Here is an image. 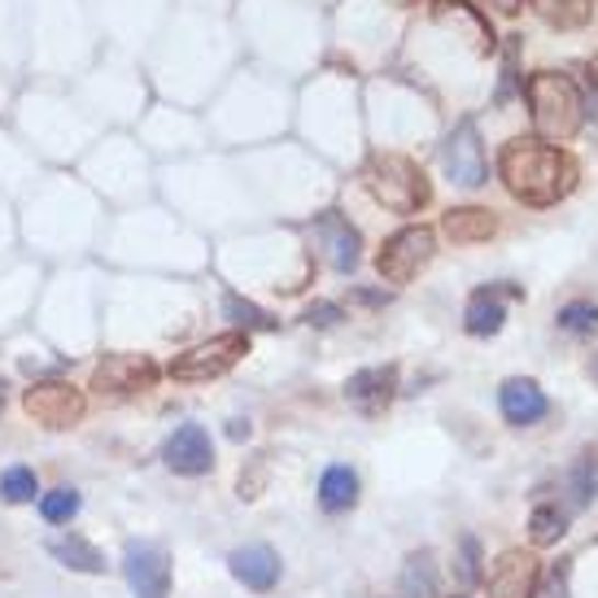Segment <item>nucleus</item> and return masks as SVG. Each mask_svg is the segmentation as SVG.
<instances>
[{"instance_id": "nucleus-1", "label": "nucleus", "mask_w": 598, "mask_h": 598, "mask_svg": "<svg viewBox=\"0 0 598 598\" xmlns=\"http://www.w3.org/2000/svg\"><path fill=\"white\" fill-rule=\"evenodd\" d=\"M498 175H503L507 193L516 202H525V206H555L582 180L573 153L547 145L542 136H516V140H507L503 153H498Z\"/></svg>"}, {"instance_id": "nucleus-2", "label": "nucleus", "mask_w": 598, "mask_h": 598, "mask_svg": "<svg viewBox=\"0 0 598 598\" xmlns=\"http://www.w3.org/2000/svg\"><path fill=\"white\" fill-rule=\"evenodd\" d=\"M525 96H529L533 127H538V136H547V140H568V136H577V127L586 123L582 88H577L568 74H560V70H538V74H529Z\"/></svg>"}, {"instance_id": "nucleus-3", "label": "nucleus", "mask_w": 598, "mask_h": 598, "mask_svg": "<svg viewBox=\"0 0 598 598\" xmlns=\"http://www.w3.org/2000/svg\"><path fill=\"white\" fill-rule=\"evenodd\" d=\"M363 184H367V193H371L384 210H393V215H415V210H424L428 197H433L424 171H419L406 153H371L367 166H363Z\"/></svg>"}, {"instance_id": "nucleus-4", "label": "nucleus", "mask_w": 598, "mask_h": 598, "mask_svg": "<svg viewBox=\"0 0 598 598\" xmlns=\"http://www.w3.org/2000/svg\"><path fill=\"white\" fill-rule=\"evenodd\" d=\"M433 250H437V237L433 228H402L398 237L384 241V250L376 254V272L389 280V285H411L428 263H433Z\"/></svg>"}, {"instance_id": "nucleus-5", "label": "nucleus", "mask_w": 598, "mask_h": 598, "mask_svg": "<svg viewBox=\"0 0 598 598\" xmlns=\"http://www.w3.org/2000/svg\"><path fill=\"white\" fill-rule=\"evenodd\" d=\"M245 354H250V336L245 332H223V336H210V341L184 349L171 363V376L175 380H215V376L232 371Z\"/></svg>"}, {"instance_id": "nucleus-6", "label": "nucleus", "mask_w": 598, "mask_h": 598, "mask_svg": "<svg viewBox=\"0 0 598 598\" xmlns=\"http://www.w3.org/2000/svg\"><path fill=\"white\" fill-rule=\"evenodd\" d=\"M22 406L35 424L44 428H74L83 419V393L66 380H35L26 393H22Z\"/></svg>"}, {"instance_id": "nucleus-7", "label": "nucleus", "mask_w": 598, "mask_h": 598, "mask_svg": "<svg viewBox=\"0 0 598 598\" xmlns=\"http://www.w3.org/2000/svg\"><path fill=\"white\" fill-rule=\"evenodd\" d=\"M441 166L459 188H481L485 184V149L476 123H459L446 145H441Z\"/></svg>"}, {"instance_id": "nucleus-8", "label": "nucleus", "mask_w": 598, "mask_h": 598, "mask_svg": "<svg viewBox=\"0 0 598 598\" xmlns=\"http://www.w3.org/2000/svg\"><path fill=\"white\" fill-rule=\"evenodd\" d=\"M123 573H127V586H131V595L136 598H166L171 595V560H166L162 547L127 542Z\"/></svg>"}, {"instance_id": "nucleus-9", "label": "nucleus", "mask_w": 598, "mask_h": 598, "mask_svg": "<svg viewBox=\"0 0 598 598\" xmlns=\"http://www.w3.org/2000/svg\"><path fill=\"white\" fill-rule=\"evenodd\" d=\"M158 367L149 354H105L92 371V389L101 393H145L153 389Z\"/></svg>"}, {"instance_id": "nucleus-10", "label": "nucleus", "mask_w": 598, "mask_h": 598, "mask_svg": "<svg viewBox=\"0 0 598 598\" xmlns=\"http://www.w3.org/2000/svg\"><path fill=\"white\" fill-rule=\"evenodd\" d=\"M162 459L171 472L180 476H206L215 468V446H210V433L202 424H180L166 446H162Z\"/></svg>"}, {"instance_id": "nucleus-11", "label": "nucleus", "mask_w": 598, "mask_h": 598, "mask_svg": "<svg viewBox=\"0 0 598 598\" xmlns=\"http://www.w3.org/2000/svg\"><path fill=\"white\" fill-rule=\"evenodd\" d=\"M538 582H542L538 560L525 555V551H507V555L494 564L485 590H490V598H538Z\"/></svg>"}, {"instance_id": "nucleus-12", "label": "nucleus", "mask_w": 598, "mask_h": 598, "mask_svg": "<svg viewBox=\"0 0 598 598\" xmlns=\"http://www.w3.org/2000/svg\"><path fill=\"white\" fill-rule=\"evenodd\" d=\"M398 393V367H363L345 380V402L363 415H380Z\"/></svg>"}, {"instance_id": "nucleus-13", "label": "nucleus", "mask_w": 598, "mask_h": 598, "mask_svg": "<svg viewBox=\"0 0 598 598\" xmlns=\"http://www.w3.org/2000/svg\"><path fill=\"white\" fill-rule=\"evenodd\" d=\"M498 406H503V419L516 424V428H529V424H538V419L551 411L547 393H542L533 380H520V376L498 389Z\"/></svg>"}, {"instance_id": "nucleus-14", "label": "nucleus", "mask_w": 598, "mask_h": 598, "mask_svg": "<svg viewBox=\"0 0 598 598\" xmlns=\"http://www.w3.org/2000/svg\"><path fill=\"white\" fill-rule=\"evenodd\" d=\"M507 298H520V289H507V285L476 289L472 301H468V310H463V327L472 336H494L503 327V319H507V306H503Z\"/></svg>"}, {"instance_id": "nucleus-15", "label": "nucleus", "mask_w": 598, "mask_h": 598, "mask_svg": "<svg viewBox=\"0 0 598 598\" xmlns=\"http://www.w3.org/2000/svg\"><path fill=\"white\" fill-rule=\"evenodd\" d=\"M314 232L323 237V250H327V263H332V272H354L358 267V232L336 215V210H327V215H319L314 219Z\"/></svg>"}, {"instance_id": "nucleus-16", "label": "nucleus", "mask_w": 598, "mask_h": 598, "mask_svg": "<svg viewBox=\"0 0 598 598\" xmlns=\"http://www.w3.org/2000/svg\"><path fill=\"white\" fill-rule=\"evenodd\" d=\"M228 564L245 590H272L280 582V555L272 547H241V551H232Z\"/></svg>"}, {"instance_id": "nucleus-17", "label": "nucleus", "mask_w": 598, "mask_h": 598, "mask_svg": "<svg viewBox=\"0 0 598 598\" xmlns=\"http://www.w3.org/2000/svg\"><path fill=\"white\" fill-rule=\"evenodd\" d=\"M441 232L455 245H481V241H490L498 232V219L490 210H481V206H459V210H450L441 219Z\"/></svg>"}, {"instance_id": "nucleus-18", "label": "nucleus", "mask_w": 598, "mask_h": 598, "mask_svg": "<svg viewBox=\"0 0 598 598\" xmlns=\"http://www.w3.org/2000/svg\"><path fill=\"white\" fill-rule=\"evenodd\" d=\"M354 503H358V476H354V468H345V463L327 468L319 476V507L336 516V511H349Z\"/></svg>"}, {"instance_id": "nucleus-19", "label": "nucleus", "mask_w": 598, "mask_h": 598, "mask_svg": "<svg viewBox=\"0 0 598 598\" xmlns=\"http://www.w3.org/2000/svg\"><path fill=\"white\" fill-rule=\"evenodd\" d=\"M48 555L61 564V568H70V573H105V560H101V551L92 547V542H83V538H53L48 542Z\"/></svg>"}, {"instance_id": "nucleus-20", "label": "nucleus", "mask_w": 598, "mask_h": 598, "mask_svg": "<svg viewBox=\"0 0 598 598\" xmlns=\"http://www.w3.org/2000/svg\"><path fill=\"white\" fill-rule=\"evenodd\" d=\"M529 4H533V13H538L547 26H555V31H577V26H586L590 13H595L590 0H529Z\"/></svg>"}, {"instance_id": "nucleus-21", "label": "nucleus", "mask_w": 598, "mask_h": 598, "mask_svg": "<svg viewBox=\"0 0 598 598\" xmlns=\"http://www.w3.org/2000/svg\"><path fill=\"white\" fill-rule=\"evenodd\" d=\"M402 598H437V564L428 551L411 555L402 568Z\"/></svg>"}, {"instance_id": "nucleus-22", "label": "nucleus", "mask_w": 598, "mask_h": 598, "mask_svg": "<svg viewBox=\"0 0 598 598\" xmlns=\"http://www.w3.org/2000/svg\"><path fill=\"white\" fill-rule=\"evenodd\" d=\"M529 533H533L538 547H555V542L568 533V511H564L560 503H542V507H533V516H529Z\"/></svg>"}, {"instance_id": "nucleus-23", "label": "nucleus", "mask_w": 598, "mask_h": 598, "mask_svg": "<svg viewBox=\"0 0 598 598\" xmlns=\"http://www.w3.org/2000/svg\"><path fill=\"white\" fill-rule=\"evenodd\" d=\"M35 494H39V485H35V472H31V468L18 463V468H4V472H0V498H4V503H31Z\"/></svg>"}, {"instance_id": "nucleus-24", "label": "nucleus", "mask_w": 598, "mask_h": 598, "mask_svg": "<svg viewBox=\"0 0 598 598\" xmlns=\"http://www.w3.org/2000/svg\"><path fill=\"white\" fill-rule=\"evenodd\" d=\"M39 516L48 520V525H70L74 516H79V494L74 490H48L44 498H39Z\"/></svg>"}, {"instance_id": "nucleus-25", "label": "nucleus", "mask_w": 598, "mask_h": 598, "mask_svg": "<svg viewBox=\"0 0 598 598\" xmlns=\"http://www.w3.org/2000/svg\"><path fill=\"white\" fill-rule=\"evenodd\" d=\"M560 327L573 336H595L598 332V306L595 301H568L560 310Z\"/></svg>"}, {"instance_id": "nucleus-26", "label": "nucleus", "mask_w": 598, "mask_h": 598, "mask_svg": "<svg viewBox=\"0 0 598 598\" xmlns=\"http://www.w3.org/2000/svg\"><path fill=\"white\" fill-rule=\"evenodd\" d=\"M568 494H573V507H586V503L598 494V463L590 455L577 459V468L568 472Z\"/></svg>"}, {"instance_id": "nucleus-27", "label": "nucleus", "mask_w": 598, "mask_h": 598, "mask_svg": "<svg viewBox=\"0 0 598 598\" xmlns=\"http://www.w3.org/2000/svg\"><path fill=\"white\" fill-rule=\"evenodd\" d=\"M223 310H228L237 323H245V327H276V319H272L267 310H258L254 301L237 298V294H228V298H223Z\"/></svg>"}, {"instance_id": "nucleus-28", "label": "nucleus", "mask_w": 598, "mask_h": 598, "mask_svg": "<svg viewBox=\"0 0 598 598\" xmlns=\"http://www.w3.org/2000/svg\"><path fill=\"white\" fill-rule=\"evenodd\" d=\"M459 547H463V560H459V577H463V586H472V582L481 577V573H476V555H481V551H476V538H463Z\"/></svg>"}, {"instance_id": "nucleus-29", "label": "nucleus", "mask_w": 598, "mask_h": 598, "mask_svg": "<svg viewBox=\"0 0 598 598\" xmlns=\"http://www.w3.org/2000/svg\"><path fill=\"white\" fill-rule=\"evenodd\" d=\"M336 319H341V310H336L332 301H319V306L306 310V323H319V327H332Z\"/></svg>"}, {"instance_id": "nucleus-30", "label": "nucleus", "mask_w": 598, "mask_h": 598, "mask_svg": "<svg viewBox=\"0 0 598 598\" xmlns=\"http://www.w3.org/2000/svg\"><path fill=\"white\" fill-rule=\"evenodd\" d=\"M551 598H568V568H555V577H551Z\"/></svg>"}, {"instance_id": "nucleus-31", "label": "nucleus", "mask_w": 598, "mask_h": 598, "mask_svg": "<svg viewBox=\"0 0 598 598\" xmlns=\"http://www.w3.org/2000/svg\"><path fill=\"white\" fill-rule=\"evenodd\" d=\"M228 437H232V441H245V437H250V424H245V419H232V424H228Z\"/></svg>"}, {"instance_id": "nucleus-32", "label": "nucleus", "mask_w": 598, "mask_h": 598, "mask_svg": "<svg viewBox=\"0 0 598 598\" xmlns=\"http://www.w3.org/2000/svg\"><path fill=\"white\" fill-rule=\"evenodd\" d=\"M490 4H494V9H498V13H516V9H520V4H525V0H490Z\"/></svg>"}, {"instance_id": "nucleus-33", "label": "nucleus", "mask_w": 598, "mask_h": 598, "mask_svg": "<svg viewBox=\"0 0 598 598\" xmlns=\"http://www.w3.org/2000/svg\"><path fill=\"white\" fill-rule=\"evenodd\" d=\"M590 88H595V110L590 114H598V57L590 61Z\"/></svg>"}]
</instances>
